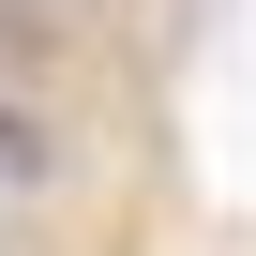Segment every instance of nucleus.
<instances>
[{"mask_svg":"<svg viewBox=\"0 0 256 256\" xmlns=\"http://www.w3.org/2000/svg\"><path fill=\"white\" fill-rule=\"evenodd\" d=\"M46 166V136H30V106H0V181H30Z\"/></svg>","mask_w":256,"mask_h":256,"instance_id":"obj_1","label":"nucleus"}]
</instances>
